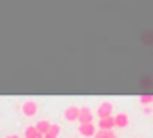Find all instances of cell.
Returning <instances> with one entry per match:
<instances>
[{"label":"cell","mask_w":153,"mask_h":138,"mask_svg":"<svg viewBox=\"0 0 153 138\" xmlns=\"http://www.w3.org/2000/svg\"><path fill=\"white\" fill-rule=\"evenodd\" d=\"M49 127H51V122H49V120H40V122H36V129H38L42 134H45V133L49 131Z\"/></svg>","instance_id":"cell-11"},{"label":"cell","mask_w":153,"mask_h":138,"mask_svg":"<svg viewBox=\"0 0 153 138\" xmlns=\"http://www.w3.org/2000/svg\"><path fill=\"white\" fill-rule=\"evenodd\" d=\"M24 136H25V138H43V134L36 129V126H29V127L25 129Z\"/></svg>","instance_id":"cell-9"},{"label":"cell","mask_w":153,"mask_h":138,"mask_svg":"<svg viewBox=\"0 0 153 138\" xmlns=\"http://www.w3.org/2000/svg\"><path fill=\"white\" fill-rule=\"evenodd\" d=\"M94 138H117V134L114 133V129H97Z\"/></svg>","instance_id":"cell-10"},{"label":"cell","mask_w":153,"mask_h":138,"mask_svg":"<svg viewBox=\"0 0 153 138\" xmlns=\"http://www.w3.org/2000/svg\"><path fill=\"white\" fill-rule=\"evenodd\" d=\"M59 133H61V127H59L58 124H51V127H49V131L43 134V138H58Z\"/></svg>","instance_id":"cell-8"},{"label":"cell","mask_w":153,"mask_h":138,"mask_svg":"<svg viewBox=\"0 0 153 138\" xmlns=\"http://www.w3.org/2000/svg\"><path fill=\"white\" fill-rule=\"evenodd\" d=\"M20 109H22V115H24V117H34L40 108H38V104H36L34 101H27V102L22 104Z\"/></svg>","instance_id":"cell-1"},{"label":"cell","mask_w":153,"mask_h":138,"mask_svg":"<svg viewBox=\"0 0 153 138\" xmlns=\"http://www.w3.org/2000/svg\"><path fill=\"white\" fill-rule=\"evenodd\" d=\"M63 117H65L67 122H78V118H79V108L78 106H68V108H65Z\"/></svg>","instance_id":"cell-3"},{"label":"cell","mask_w":153,"mask_h":138,"mask_svg":"<svg viewBox=\"0 0 153 138\" xmlns=\"http://www.w3.org/2000/svg\"><path fill=\"white\" fill-rule=\"evenodd\" d=\"M114 127H115V118L114 117L99 118V122H97V129H114Z\"/></svg>","instance_id":"cell-7"},{"label":"cell","mask_w":153,"mask_h":138,"mask_svg":"<svg viewBox=\"0 0 153 138\" xmlns=\"http://www.w3.org/2000/svg\"><path fill=\"white\" fill-rule=\"evenodd\" d=\"M92 120H94V113H92V109L87 108V106H81V108H79V118H78V122L87 124V122H92Z\"/></svg>","instance_id":"cell-5"},{"label":"cell","mask_w":153,"mask_h":138,"mask_svg":"<svg viewBox=\"0 0 153 138\" xmlns=\"http://www.w3.org/2000/svg\"><path fill=\"white\" fill-rule=\"evenodd\" d=\"M6 138H20V136H18V134H7Z\"/></svg>","instance_id":"cell-13"},{"label":"cell","mask_w":153,"mask_h":138,"mask_svg":"<svg viewBox=\"0 0 153 138\" xmlns=\"http://www.w3.org/2000/svg\"><path fill=\"white\" fill-rule=\"evenodd\" d=\"M139 102H140L142 106H151V104H153V95H151V93L140 95V97H139Z\"/></svg>","instance_id":"cell-12"},{"label":"cell","mask_w":153,"mask_h":138,"mask_svg":"<svg viewBox=\"0 0 153 138\" xmlns=\"http://www.w3.org/2000/svg\"><path fill=\"white\" fill-rule=\"evenodd\" d=\"M97 133V127L94 126V122H87V124H79V134L81 136H88L94 138V134Z\"/></svg>","instance_id":"cell-4"},{"label":"cell","mask_w":153,"mask_h":138,"mask_svg":"<svg viewBox=\"0 0 153 138\" xmlns=\"http://www.w3.org/2000/svg\"><path fill=\"white\" fill-rule=\"evenodd\" d=\"M112 111H114V104L108 102V101H105V102L99 104V108H97L96 113H97L99 118H106V117H112Z\"/></svg>","instance_id":"cell-2"},{"label":"cell","mask_w":153,"mask_h":138,"mask_svg":"<svg viewBox=\"0 0 153 138\" xmlns=\"http://www.w3.org/2000/svg\"><path fill=\"white\" fill-rule=\"evenodd\" d=\"M114 118H115V127H119V129H124V127H128V124H130V117H128L126 113H119V115H115Z\"/></svg>","instance_id":"cell-6"}]
</instances>
